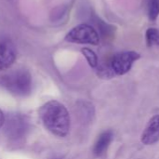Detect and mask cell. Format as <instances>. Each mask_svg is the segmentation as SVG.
Returning <instances> with one entry per match:
<instances>
[{
	"instance_id": "1",
	"label": "cell",
	"mask_w": 159,
	"mask_h": 159,
	"mask_svg": "<svg viewBox=\"0 0 159 159\" xmlns=\"http://www.w3.org/2000/svg\"><path fill=\"white\" fill-rule=\"evenodd\" d=\"M38 115L44 127L57 137H66L70 129V116L64 104L50 101L43 104Z\"/></svg>"
},
{
	"instance_id": "2",
	"label": "cell",
	"mask_w": 159,
	"mask_h": 159,
	"mask_svg": "<svg viewBox=\"0 0 159 159\" xmlns=\"http://www.w3.org/2000/svg\"><path fill=\"white\" fill-rule=\"evenodd\" d=\"M0 84L10 93L27 96L32 90V76L25 69H17L1 76Z\"/></svg>"
},
{
	"instance_id": "3",
	"label": "cell",
	"mask_w": 159,
	"mask_h": 159,
	"mask_svg": "<svg viewBox=\"0 0 159 159\" xmlns=\"http://www.w3.org/2000/svg\"><path fill=\"white\" fill-rule=\"evenodd\" d=\"M66 41L76 44H90L97 46L99 44L100 36L98 32L91 25L82 23L72 28L65 37Z\"/></svg>"
},
{
	"instance_id": "4",
	"label": "cell",
	"mask_w": 159,
	"mask_h": 159,
	"mask_svg": "<svg viewBox=\"0 0 159 159\" xmlns=\"http://www.w3.org/2000/svg\"><path fill=\"white\" fill-rule=\"evenodd\" d=\"M141 58V55L136 51H125L115 54L109 65L113 75H123L128 73L133 63Z\"/></svg>"
},
{
	"instance_id": "5",
	"label": "cell",
	"mask_w": 159,
	"mask_h": 159,
	"mask_svg": "<svg viewBox=\"0 0 159 159\" xmlns=\"http://www.w3.org/2000/svg\"><path fill=\"white\" fill-rule=\"evenodd\" d=\"M6 133L7 135L13 139L19 140L22 138L28 130V120L26 116L21 114H11L5 120Z\"/></svg>"
},
{
	"instance_id": "6",
	"label": "cell",
	"mask_w": 159,
	"mask_h": 159,
	"mask_svg": "<svg viewBox=\"0 0 159 159\" xmlns=\"http://www.w3.org/2000/svg\"><path fill=\"white\" fill-rule=\"evenodd\" d=\"M16 60V48L7 39H0V72L9 68Z\"/></svg>"
},
{
	"instance_id": "7",
	"label": "cell",
	"mask_w": 159,
	"mask_h": 159,
	"mask_svg": "<svg viewBox=\"0 0 159 159\" xmlns=\"http://www.w3.org/2000/svg\"><path fill=\"white\" fill-rule=\"evenodd\" d=\"M141 141L145 145H152L159 142V115L154 116L149 120L142 134Z\"/></svg>"
},
{
	"instance_id": "8",
	"label": "cell",
	"mask_w": 159,
	"mask_h": 159,
	"mask_svg": "<svg viewBox=\"0 0 159 159\" xmlns=\"http://www.w3.org/2000/svg\"><path fill=\"white\" fill-rule=\"evenodd\" d=\"M112 137H113V134L111 130L104 131L103 133L99 135L94 146V154L97 157L102 156L107 151L108 147L110 146L112 141Z\"/></svg>"
},
{
	"instance_id": "9",
	"label": "cell",
	"mask_w": 159,
	"mask_h": 159,
	"mask_svg": "<svg viewBox=\"0 0 159 159\" xmlns=\"http://www.w3.org/2000/svg\"><path fill=\"white\" fill-rule=\"evenodd\" d=\"M146 44L147 47L152 48L159 46V30L157 28H148L146 31Z\"/></svg>"
},
{
	"instance_id": "10",
	"label": "cell",
	"mask_w": 159,
	"mask_h": 159,
	"mask_svg": "<svg viewBox=\"0 0 159 159\" xmlns=\"http://www.w3.org/2000/svg\"><path fill=\"white\" fill-rule=\"evenodd\" d=\"M148 17L151 21H156L159 16V0H148Z\"/></svg>"
},
{
	"instance_id": "11",
	"label": "cell",
	"mask_w": 159,
	"mask_h": 159,
	"mask_svg": "<svg viewBox=\"0 0 159 159\" xmlns=\"http://www.w3.org/2000/svg\"><path fill=\"white\" fill-rule=\"evenodd\" d=\"M82 55L84 56V58L86 59L88 64H89L92 68L97 67L98 59H97V54H96L92 49H90L89 48H83L82 49Z\"/></svg>"
},
{
	"instance_id": "12",
	"label": "cell",
	"mask_w": 159,
	"mask_h": 159,
	"mask_svg": "<svg viewBox=\"0 0 159 159\" xmlns=\"http://www.w3.org/2000/svg\"><path fill=\"white\" fill-rule=\"evenodd\" d=\"M4 122H5V116H4L3 112L0 110V128L4 125Z\"/></svg>"
}]
</instances>
